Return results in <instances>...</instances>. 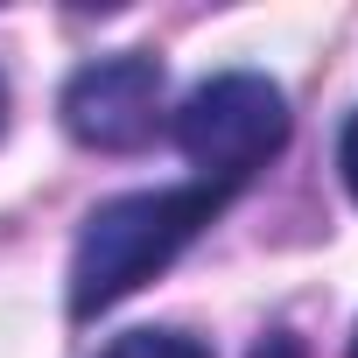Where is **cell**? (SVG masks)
Listing matches in <instances>:
<instances>
[{
	"label": "cell",
	"mask_w": 358,
	"mask_h": 358,
	"mask_svg": "<svg viewBox=\"0 0 358 358\" xmlns=\"http://www.w3.org/2000/svg\"><path fill=\"white\" fill-rule=\"evenodd\" d=\"M351 358H358V337H351Z\"/></svg>",
	"instance_id": "ba28073f"
},
{
	"label": "cell",
	"mask_w": 358,
	"mask_h": 358,
	"mask_svg": "<svg viewBox=\"0 0 358 358\" xmlns=\"http://www.w3.org/2000/svg\"><path fill=\"white\" fill-rule=\"evenodd\" d=\"M253 358H302V337H288V330H274V337H267V344H260Z\"/></svg>",
	"instance_id": "8992f818"
},
{
	"label": "cell",
	"mask_w": 358,
	"mask_h": 358,
	"mask_svg": "<svg viewBox=\"0 0 358 358\" xmlns=\"http://www.w3.org/2000/svg\"><path fill=\"white\" fill-rule=\"evenodd\" d=\"M0 120H8V85H0Z\"/></svg>",
	"instance_id": "52a82bcc"
},
{
	"label": "cell",
	"mask_w": 358,
	"mask_h": 358,
	"mask_svg": "<svg viewBox=\"0 0 358 358\" xmlns=\"http://www.w3.org/2000/svg\"><path fill=\"white\" fill-rule=\"evenodd\" d=\"M281 141H288V99L260 71H225L197 85L176 113V148L211 190H239Z\"/></svg>",
	"instance_id": "7a4b0ae2"
},
{
	"label": "cell",
	"mask_w": 358,
	"mask_h": 358,
	"mask_svg": "<svg viewBox=\"0 0 358 358\" xmlns=\"http://www.w3.org/2000/svg\"><path fill=\"white\" fill-rule=\"evenodd\" d=\"M99 358H211L197 337H183V330H127L120 344H106Z\"/></svg>",
	"instance_id": "277c9868"
},
{
	"label": "cell",
	"mask_w": 358,
	"mask_h": 358,
	"mask_svg": "<svg viewBox=\"0 0 358 358\" xmlns=\"http://www.w3.org/2000/svg\"><path fill=\"white\" fill-rule=\"evenodd\" d=\"M225 197L232 190L190 183V190H134V197L99 204L78 232V253H71V316H99L120 295H134L141 281H155L225 211Z\"/></svg>",
	"instance_id": "6da1fadb"
},
{
	"label": "cell",
	"mask_w": 358,
	"mask_h": 358,
	"mask_svg": "<svg viewBox=\"0 0 358 358\" xmlns=\"http://www.w3.org/2000/svg\"><path fill=\"white\" fill-rule=\"evenodd\" d=\"M337 169H344V190L358 197V113L344 120V141H337Z\"/></svg>",
	"instance_id": "5b68a950"
},
{
	"label": "cell",
	"mask_w": 358,
	"mask_h": 358,
	"mask_svg": "<svg viewBox=\"0 0 358 358\" xmlns=\"http://www.w3.org/2000/svg\"><path fill=\"white\" fill-rule=\"evenodd\" d=\"M155 106H162V64L155 57H99L64 85V127L106 155L141 148L155 134Z\"/></svg>",
	"instance_id": "3957f363"
}]
</instances>
